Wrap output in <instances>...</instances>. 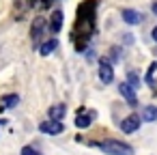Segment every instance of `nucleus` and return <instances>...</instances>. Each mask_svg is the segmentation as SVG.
<instances>
[{"instance_id":"18","label":"nucleus","mask_w":157,"mask_h":155,"mask_svg":"<svg viewBox=\"0 0 157 155\" xmlns=\"http://www.w3.org/2000/svg\"><path fill=\"white\" fill-rule=\"evenodd\" d=\"M151 37H153V41H157V26L153 28V33H151Z\"/></svg>"},{"instance_id":"12","label":"nucleus","mask_w":157,"mask_h":155,"mask_svg":"<svg viewBox=\"0 0 157 155\" xmlns=\"http://www.w3.org/2000/svg\"><path fill=\"white\" fill-rule=\"evenodd\" d=\"M17 103H20V97L13 93V95H5V97H2V101H0V108H2V110H5V108H15Z\"/></svg>"},{"instance_id":"3","label":"nucleus","mask_w":157,"mask_h":155,"mask_svg":"<svg viewBox=\"0 0 157 155\" xmlns=\"http://www.w3.org/2000/svg\"><path fill=\"white\" fill-rule=\"evenodd\" d=\"M118 93L125 97V101H127L129 106H136V103H138V97H136V86H131L129 82H123V84L118 86Z\"/></svg>"},{"instance_id":"6","label":"nucleus","mask_w":157,"mask_h":155,"mask_svg":"<svg viewBox=\"0 0 157 155\" xmlns=\"http://www.w3.org/2000/svg\"><path fill=\"white\" fill-rule=\"evenodd\" d=\"M45 26H48L45 17H39V20H35V22H33V41H35V43H37V41L43 37V33H45Z\"/></svg>"},{"instance_id":"17","label":"nucleus","mask_w":157,"mask_h":155,"mask_svg":"<svg viewBox=\"0 0 157 155\" xmlns=\"http://www.w3.org/2000/svg\"><path fill=\"white\" fill-rule=\"evenodd\" d=\"M129 84L131 86H138V76L136 73H129Z\"/></svg>"},{"instance_id":"1","label":"nucleus","mask_w":157,"mask_h":155,"mask_svg":"<svg viewBox=\"0 0 157 155\" xmlns=\"http://www.w3.org/2000/svg\"><path fill=\"white\" fill-rule=\"evenodd\" d=\"M99 149L108 155H133V149L127 142H121V140H105V142L99 144Z\"/></svg>"},{"instance_id":"2","label":"nucleus","mask_w":157,"mask_h":155,"mask_svg":"<svg viewBox=\"0 0 157 155\" xmlns=\"http://www.w3.org/2000/svg\"><path fill=\"white\" fill-rule=\"evenodd\" d=\"M99 80L103 84H110L114 80V69H112V63L108 58H99Z\"/></svg>"},{"instance_id":"19","label":"nucleus","mask_w":157,"mask_h":155,"mask_svg":"<svg viewBox=\"0 0 157 155\" xmlns=\"http://www.w3.org/2000/svg\"><path fill=\"white\" fill-rule=\"evenodd\" d=\"M151 11H153V13L157 15V2H153V7H151Z\"/></svg>"},{"instance_id":"14","label":"nucleus","mask_w":157,"mask_h":155,"mask_svg":"<svg viewBox=\"0 0 157 155\" xmlns=\"http://www.w3.org/2000/svg\"><path fill=\"white\" fill-rule=\"evenodd\" d=\"M20 155H39L33 146H22V151H20Z\"/></svg>"},{"instance_id":"7","label":"nucleus","mask_w":157,"mask_h":155,"mask_svg":"<svg viewBox=\"0 0 157 155\" xmlns=\"http://www.w3.org/2000/svg\"><path fill=\"white\" fill-rule=\"evenodd\" d=\"M123 20H125V24L138 26V24L142 22V13H138L136 9H125V11H123Z\"/></svg>"},{"instance_id":"4","label":"nucleus","mask_w":157,"mask_h":155,"mask_svg":"<svg viewBox=\"0 0 157 155\" xmlns=\"http://www.w3.org/2000/svg\"><path fill=\"white\" fill-rule=\"evenodd\" d=\"M140 123H142V121H140V116H138V114H129V116H125V118H123L121 129H123L125 134H133V131L140 127Z\"/></svg>"},{"instance_id":"16","label":"nucleus","mask_w":157,"mask_h":155,"mask_svg":"<svg viewBox=\"0 0 157 155\" xmlns=\"http://www.w3.org/2000/svg\"><path fill=\"white\" fill-rule=\"evenodd\" d=\"M110 52H112V60H118V58H121V50H118V48H112Z\"/></svg>"},{"instance_id":"15","label":"nucleus","mask_w":157,"mask_h":155,"mask_svg":"<svg viewBox=\"0 0 157 155\" xmlns=\"http://www.w3.org/2000/svg\"><path fill=\"white\" fill-rule=\"evenodd\" d=\"M155 69H157V63H151V67H148V73H146V82H151V80H153V73H155Z\"/></svg>"},{"instance_id":"8","label":"nucleus","mask_w":157,"mask_h":155,"mask_svg":"<svg viewBox=\"0 0 157 155\" xmlns=\"http://www.w3.org/2000/svg\"><path fill=\"white\" fill-rule=\"evenodd\" d=\"M50 28H52V33H54V35H58V33H60V28H63V11H60V9H56V11L52 13Z\"/></svg>"},{"instance_id":"13","label":"nucleus","mask_w":157,"mask_h":155,"mask_svg":"<svg viewBox=\"0 0 157 155\" xmlns=\"http://www.w3.org/2000/svg\"><path fill=\"white\" fill-rule=\"evenodd\" d=\"M56 48H58V41H56V39H52V41H45V43L39 48V54H41V56H48V54H52Z\"/></svg>"},{"instance_id":"10","label":"nucleus","mask_w":157,"mask_h":155,"mask_svg":"<svg viewBox=\"0 0 157 155\" xmlns=\"http://www.w3.org/2000/svg\"><path fill=\"white\" fill-rule=\"evenodd\" d=\"M95 116H97L95 112H88V114L80 112V114H78V118H75V125H78L80 129H84V127H90V123H93V118H95Z\"/></svg>"},{"instance_id":"5","label":"nucleus","mask_w":157,"mask_h":155,"mask_svg":"<svg viewBox=\"0 0 157 155\" xmlns=\"http://www.w3.org/2000/svg\"><path fill=\"white\" fill-rule=\"evenodd\" d=\"M63 123L60 121H45V123H41L39 125V131H43V134H52V136H56V134H63Z\"/></svg>"},{"instance_id":"9","label":"nucleus","mask_w":157,"mask_h":155,"mask_svg":"<svg viewBox=\"0 0 157 155\" xmlns=\"http://www.w3.org/2000/svg\"><path fill=\"white\" fill-rule=\"evenodd\" d=\"M65 112H67V108H65L63 103H56V106H52V108L48 110V116H50L52 121H63V118H65Z\"/></svg>"},{"instance_id":"20","label":"nucleus","mask_w":157,"mask_h":155,"mask_svg":"<svg viewBox=\"0 0 157 155\" xmlns=\"http://www.w3.org/2000/svg\"><path fill=\"white\" fill-rule=\"evenodd\" d=\"M0 125H7V118H0Z\"/></svg>"},{"instance_id":"11","label":"nucleus","mask_w":157,"mask_h":155,"mask_svg":"<svg viewBox=\"0 0 157 155\" xmlns=\"http://www.w3.org/2000/svg\"><path fill=\"white\" fill-rule=\"evenodd\" d=\"M140 121H146V123L157 121V108L155 106H144L142 108V114H140Z\"/></svg>"}]
</instances>
